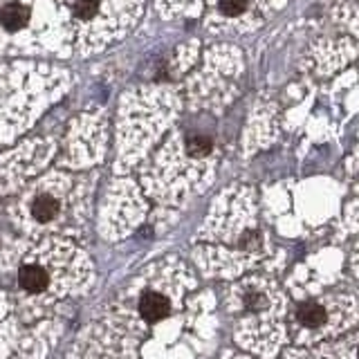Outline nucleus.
Returning a JSON list of instances; mask_svg holds the SVG:
<instances>
[{"mask_svg": "<svg viewBox=\"0 0 359 359\" xmlns=\"http://www.w3.org/2000/svg\"><path fill=\"white\" fill-rule=\"evenodd\" d=\"M18 280H20V287L32 292V294H39V292H43L45 287H48L50 283V276L48 272L36 265V263H27L20 267V274H18Z\"/></svg>", "mask_w": 359, "mask_h": 359, "instance_id": "obj_4", "label": "nucleus"}, {"mask_svg": "<svg viewBox=\"0 0 359 359\" xmlns=\"http://www.w3.org/2000/svg\"><path fill=\"white\" fill-rule=\"evenodd\" d=\"M355 359H359V348H357V355H355Z\"/></svg>", "mask_w": 359, "mask_h": 359, "instance_id": "obj_9", "label": "nucleus"}, {"mask_svg": "<svg viewBox=\"0 0 359 359\" xmlns=\"http://www.w3.org/2000/svg\"><path fill=\"white\" fill-rule=\"evenodd\" d=\"M171 312V301H168L162 292L157 290H146L140 299V314L146 321H160L168 317Z\"/></svg>", "mask_w": 359, "mask_h": 359, "instance_id": "obj_2", "label": "nucleus"}, {"mask_svg": "<svg viewBox=\"0 0 359 359\" xmlns=\"http://www.w3.org/2000/svg\"><path fill=\"white\" fill-rule=\"evenodd\" d=\"M294 319H297L301 330L317 332V330H323L325 325L330 323V312L325 310V306H323L321 301L306 299V301H301L299 306H297Z\"/></svg>", "mask_w": 359, "mask_h": 359, "instance_id": "obj_1", "label": "nucleus"}, {"mask_svg": "<svg viewBox=\"0 0 359 359\" xmlns=\"http://www.w3.org/2000/svg\"><path fill=\"white\" fill-rule=\"evenodd\" d=\"M211 151V140L202 137V135H196V137L189 140V153L191 155H207Z\"/></svg>", "mask_w": 359, "mask_h": 359, "instance_id": "obj_7", "label": "nucleus"}, {"mask_svg": "<svg viewBox=\"0 0 359 359\" xmlns=\"http://www.w3.org/2000/svg\"><path fill=\"white\" fill-rule=\"evenodd\" d=\"M218 5L222 9V14L227 16H238L245 11L247 7V0H218Z\"/></svg>", "mask_w": 359, "mask_h": 359, "instance_id": "obj_8", "label": "nucleus"}, {"mask_svg": "<svg viewBox=\"0 0 359 359\" xmlns=\"http://www.w3.org/2000/svg\"><path fill=\"white\" fill-rule=\"evenodd\" d=\"M32 216L39 222H50L59 216V200L50 194H41L32 205Z\"/></svg>", "mask_w": 359, "mask_h": 359, "instance_id": "obj_5", "label": "nucleus"}, {"mask_svg": "<svg viewBox=\"0 0 359 359\" xmlns=\"http://www.w3.org/2000/svg\"><path fill=\"white\" fill-rule=\"evenodd\" d=\"M99 14V0H74V16L79 20H93Z\"/></svg>", "mask_w": 359, "mask_h": 359, "instance_id": "obj_6", "label": "nucleus"}, {"mask_svg": "<svg viewBox=\"0 0 359 359\" xmlns=\"http://www.w3.org/2000/svg\"><path fill=\"white\" fill-rule=\"evenodd\" d=\"M32 9L20 3H7L0 7V27L7 32H18L29 22Z\"/></svg>", "mask_w": 359, "mask_h": 359, "instance_id": "obj_3", "label": "nucleus"}]
</instances>
